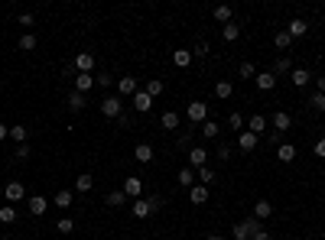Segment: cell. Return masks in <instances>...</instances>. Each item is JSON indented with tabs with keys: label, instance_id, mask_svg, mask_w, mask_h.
Here are the masks:
<instances>
[{
	"label": "cell",
	"instance_id": "681fc988",
	"mask_svg": "<svg viewBox=\"0 0 325 240\" xmlns=\"http://www.w3.org/2000/svg\"><path fill=\"white\" fill-rule=\"evenodd\" d=\"M218 159H231V146H228V143L218 146Z\"/></svg>",
	"mask_w": 325,
	"mask_h": 240
},
{
	"label": "cell",
	"instance_id": "5bb4252c",
	"mask_svg": "<svg viewBox=\"0 0 325 240\" xmlns=\"http://www.w3.org/2000/svg\"><path fill=\"white\" fill-rule=\"evenodd\" d=\"M46 211H49V201L42 198V195H33V198H30V215L42 218V215H46Z\"/></svg>",
	"mask_w": 325,
	"mask_h": 240
},
{
	"label": "cell",
	"instance_id": "f1b7e54d",
	"mask_svg": "<svg viewBox=\"0 0 325 240\" xmlns=\"http://www.w3.org/2000/svg\"><path fill=\"white\" fill-rule=\"evenodd\" d=\"M179 185L182 189H192V185H195V169H179Z\"/></svg>",
	"mask_w": 325,
	"mask_h": 240
},
{
	"label": "cell",
	"instance_id": "7dc6e473",
	"mask_svg": "<svg viewBox=\"0 0 325 240\" xmlns=\"http://www.w3.org/2000/svg\"><path fill=\"white\" fill-rule=\"evenodd\" d=\"M241 78H257V68L251 62H241Z\"/></svg>",
	"mask_w": 325,
	"mask_h": 240
},
{
	"label": "cell",
	"instance_id": "277c9868",
	"mask_svg": "<svg viewBox=\"0 0 325 240\" xmlns=\"http://www.w3.org/2000/svg\"><path fill=\"white\" fill-rule=\"evenodd\" d=\"M75 68H78V75H91L94 72V56H91V52H78V56H75Z\"/></svg>",
	"mask_w": 325,
	"mask_h": 240
},
{
	"label": "cell",
	"instance_id": "91938a15",
	"mask_svg": "<svg viewBox=\"0 0 325 240\" xmlns=\"http://www.w3.org/2000/svg\"><path fill=\"white\" fill-rule=\"evenodd\" d=\"M205 240H224V237H221V234H208Z\"/></svg>",
	"mask_w": 325,
	"mask_h": 240
},
{
	"label": "cell",
	"instance_id": "f6af8a7d",
	"mask_svg": "<svg viewBox=\"0 0 325 240\" xmlns=\"http://www.w3.org/2000/svg\"><path fill=\"white\" fill-rule=\"evenodd\" d=\"M208 56V42H195V49H192V59H205Z\"/></svg>",
	"mask_w": 325,
	"mask_h": 240
},
{
	"label": "cell",
	"instance_id": "f546056e",
	"mask_svg": "<svg viewBox=\"0 0 325 240\" xmlns=\"http://www.w3.org/2000/svg\"><path fill=\"white\" fill-rule=\"evenodd\" d=\"M198 133H202V137H205V140H215L218 133H221V127H218L215 120H205V123H202V130H198Z\"/></svg>",
	"mask_w": 325,
	"mask_h": 240
},
{
	"label": "cell",
	"instance_id": "52a82bcc",
	"mask_svg": "<svg viewBox=\"0 0 325 240\" xmlns=\"http://www.w3.org/2000/svg\"><path fill=\"white\" fill-rule=\"evenodd\" d=\"M189 120H192V123H205V120H208V104L192 101V104H189Z\"/></svg>",
	"mask_w": 325,
	"mask_h": 240
},
{
	"label": "cell",
	"instance_id": "d4e9b609",
	"mask_svg": "<svg viewBox=\"0 0 325 240\" xmlns=\"http://www.w3.org/2000/svg\"><path fill=\"white\" fill-rule=\"evenodd\" d=\"M68 111H72V114H82L85 111V94H78V91H72V94H68Z\"/></svg>",
	"mask_w": 325,
	"mask_h": 240
},
{
	"label": "cell",
	"instance_id": "ffe728a7",
	"mask_svg": "<svg viewBox=\"0 0 325 240\" xmlns=\"http://www.w3.org/2000/svg\"><path fill=\"white\" fill-rule=\"evenodd\" d=\"M134 159H137V163H153V146L150 143H137Z\"/></svg>",
	"mask_w": 325,
	"mask_h": 240
},
{
	"label": "cell",
	"instance_id": "2e32d148",
	"mask_svg": "<svg viewBox=\"0 0 325 240\" xmlns=\"http://www.w3.org/2000/svg\"><path fill=\"white\" fill-rule=\"evenodd\" d=\"M94 88V75H75V88L72 91H78V94H88Z\"/></svg>",
	"mask_w": 325,
	"mask_h": 240
},
{
	"label": "cell",
	"instance_id": "680465c9",
	"mask_svg": "<svg viewBox=\"0 0 325 240\" xmlns=\"http://www.w3.org/2000/svg\"><path fill=\"white\" fill-rule=\"evenodd\" d=\"M319 94H325V78H319Z\"/></svg>",
	"mask_w": 325,
	"mask_h": 240
},
{
	"label": "cell",
	"instance_id": "d590c367",
	"mask_svg": "<svg viewBox=\"0 0 325 240\" xmlns=\"http://www.w3.org/2000/svg\"><path fill=\"white\" fill-rule=\"evenodd\" d=\"M26 137H30V130H26L23 123H16V127H10V140H16V143H26Z\"/></svg>",
	"mask_w": 325,
	"mask_h": 240
},
{
	"label": "cell",
	"instance_id": "8992f818",
	"mask_svg": "<svg viewBox=\"0 0 325 240\" xmlns=\"http://www.w3.org/2000/svg\"><path fill=\"white\" fill-rule=\"evenodd\" d=\"M257 143H260V137H254L251 130H241V133H238V146H241V153H254V149H257Z\"/></svg>",
	"mask_w": 325,
	"mask_h": 240
},
{
	"label": "cell",
	"instance_id": "7a4b0ae2",
	"mask_svg": "<svg viewBox=\"0 0 325 240\" xmlns=\"http://www.w3.org/2000/svg\"><path fill=\"white\" fill-rule=\"evenodd\" d=\"M101 114L108 120H117L120 114H124V101H120V94H108V97H104V101H101Z\"/></svg>",
	"mask_w": 325,
	"mask_h": 240
},
{
	"label": "cell",
	"instance_id": "d6986e66",
	"mask_svg": "<svg viewBox=\"0 0 325 240\" xmlns=\"http://www.w3.org/2000/svg\"><path fill=\"white\" fill-rule=\"evenodd\" d=\"M172 65H176V68H189V65H192V52H189V49H176V52H172Z\"/></svg>",
	"mask_w": 325,
	"mask_h": 240
},
{
	"label": "cell",
	"instance_id": "9f6ffc18",
	"mask_svg": "<svg viewBox=\"0 0 325 240\" xmlns=\"http://www.w3.org/2000/svg\"><path fill=\"white\" fill-rule=\"evenodd\" d=\"M251 240H273V237H270V234H267V230H260V234H254Z\"/></svg>",
	"mask_w": 325,
	"mask_h": 240
},
{
	"label": "cell",
	"instance_id": "9c48e42d",
	"mask_svg": "<svg viewBox=\"0 0 325 240\" xmlns=\"http://www.w3.org/2000/svg\"><path fill=\"white\" fill-rule=\"evenodd\" d=\"M7 201L10 204H16V201H23L26 198V189H23V182H7Z\"/></svg>",
	"mask_w": 325,
	"mask_h": 240
},
{
	"label": "cell",
	"instance_id": "836d02e7",
	"mask_svg": "<svg viewBox=\"0 0 325 240\" xmlns=\"http://www.w3.org/2000/svg\"><path fill=\"white\" fill-rule=\"evenodd\" d=\"M20 49H23V52H33V49H36V33H23V36H20Z\"/></svg>",
	"mask_w": 325,
	"mask_h": 240
},
{
	"label": "cell",
	"instance_id": "d6a6232c",
	"mask_svg": "<svg viewBox=\"0 0 325 240\" xmlns=\"http://www.w3.org/2000/svg\"><path fill=\"white\" fill-rule=\"evenodd\" d=\"M195 179H198L202 185H212V182H215V169H212V166H202L198 172H195Z\"/></svg>",
	"mask_w": 325,
	"mask_h": 240
},
{
	"label": "cell",
	"instance_id": "4fadbf2b",
	"mask_svg": "<svg viewBox=\"0 0 325 240\" xmlns=\"http://www.w3.org/2000/svg\"><path fill=\"white\" fill-rule=\"evenodd\" d=\"M289 127H293V117H289L286 111H277V114H273V130H277V133H286Z\"/></svg>",
	"mask_w": 325,
	"mask_h": 240
},
{
	"label": "cell",
	"instance_id": "e575fe53",
	"mask_svg": "<svg viewBox=\"0 0 325 240\" xmlns=\"http://www.w3.org/2000/svg\"><path fill=\"white\" fill-rule=\"evenodd\" d=\"M228 127H231V130H247V123H244V117H241V114L238 111H231V117H228Z\"/></svg>",
	"mask_w": 325,
	"mask_h": 240
},
{
	"label": "cell",
	"instance_id": "ab89813d",
	"mask_svg": "<svg viewBox=\"0 0 325 240\" xmlns=\"http://www.w3.org/2000/svg\"><path fill=\"white\" fill-rule=\"evenodd\" d=\"M273 46H277V49H289V46H293V39H289V33H286V30L273 36Z\"/></svg>",
	"mask_w": 325,
	"mask_h": 240
},
{
	"label": "cell",
	"instance_id": "816d5d0a",
	"mask_svg": "<svg viewBox=\"0 0 325 240\" xmlns=\"http://www.w3.org/2000/svg\"><path fill=\"white\" fill-rule=\"evenodd\" d=\"M62 75H65V78H72V75H75V62H68V65H62Z\"/></svg>",
	"mask_w": 325,
	"mask_h": 240
},
{
	"label": "cell",
	"instance_id": "74e56055",
	"mask_svg": "<svg viewBox=\"0 0 325 240\" xmlns=\"http://www.w3.org/2000/svg\"><path fill=\"white\" fill-rule=\"evenodd\" d=\"M163 127H166V130H176V127H179V114H176V111H166V114H163Z\"/></svg>",
	"mask_w": 325,
	"mask_h": 240
},
{
	"label": "cell",
	"instance_id": "6125c7cd",
	"mask_svg": "<svg viewBox=\"0 0 325 240\" xmlns=\"http://www.w3.org/2000/svg\"><path fill=\"white\" fill-rule=\"evenodd\" d=\"M4 240H10V237H4Z\"/></svg>",
	"mask_w": 325,
	"mask_h": 240
},
{
	"label": "cell",
	"instance_id": "f5cc1de1",
	"mask_svg": "<svg viewBox=\"0 0 325 240\" xmlns=\"http://www.w3.org/2000/svg\"><path fill=\"white\" fill-rule=\"evenodd\" d=\"M20 26H33V13H20Z\"/></svg>",
	"mask_w": 325,
	"mask_h": 240
},
{
	"label": "cell",
	"instance_id": "ba28073f",
	"mask_svg": "<svg viewBox=\"0 0 325 240\" xmlns=\"http://www.w3.org/2000/svg\"><path fill=\"white\" fill-rule=\"evenodd\" d=\"M202 166H208V153L202 146H192L189 149V169H202Z\"/></svg>",
	"mask_w": 325,
	"mask_h": 240
},
{
	"label": "cell",
	"instance_id": "603a6c76",
	"mask_svg": "<svg viewBox=\"0 0 325 240\" xmlns=\"http://www.w3.org/2000/svg\"><path fill=\"white\" fill-rule=\"evenodd\" d=\"M270 215H273V204H270L267 198H263V201H257V204H254V218H257V221H267Z\"/></svg>",
	"mask_w": 325,
	"mask_h": 240
},
{
	"label": "cell",
	"instance_id": "8d00e7d4",
	"mask_svg": "<svg viewBox=\"0 0 325 240\" xmlns=\"http://www.w3.org/2000/svg\"><path fill=\"white\" fill-rule=\"evenodd\" d=\"M215 20L228 26V23H231V7H224V4H221V7H215Z\"/></svg>",
	"mask_w": 325,
	"mask_h": 240
},
{
	"label": "cell",
	"instance_id": "94428289",
	"mask_svg": "<svg viewBox=\"0 0 325 240\" xmlns=\"http://www.w3.org/2000/svg\"><path fill=\"white\" fill-rule=\"evenodd\" d=\"M241 240H247V237H241Z\"/></svg>",
	"mask_w": 325,
	"mask_h": 240
},
{
	"label": "cell",
	"instance_id": "8fae6325",
	"mask_svg": "<svg viewBox=\"0 0 325 240\" xmlns=\"http://www.w3.org/2000/svg\"><path fill=\"white\" fill-rule=\"evenodd\" d=\"M134 108L140 111V114H150V108H153V97L143 91V88H140V91L134 94Z\"/></svg>",
	"mask_w": 325,
	"mask_h": 240
},
{
	"label": "cell",
	"instance_id": "7bdbcfd3",
	"mask_svg": "<svg viewBox=\"0 0 325 240\" xmlns=\"http://www.w3.org/2000/svg\"><path fill=\"white\" fill-rule=\"evenodd\" d=\"M0 221H4V224H13V221H16V208H0Z\"/></svg>",
	"mask_w": 325,
	"mask_h": 240
},
{
	"label": "cell",
	"instance_id": "1f68e13d",
	"mask_svg": "<svg viewBox=\"0 0 325 240\" xmlns=\"http://www.w3.org/2000/svg\"><path fill=\"white\" fill-rule=\"evenodd\" d=\"M221 36H224L228 42H238V39H241V26H238V23H228L224 30H221Z\"/></svg>",
	"mask_w": 325,
	"mask_h": 240
},
{
	"label": "cell",
	"instance_id": "bcb514c9",
	"mask_svg": "<svg viewBox=\"0 0 325 240\" xmlns=\"http://www.w3.org/2000/svg\"><path fill=\"white\" fill-rule=\"evenodd\" d=\"M146 201H150L153 215H156V211H163V195H146Z\"/></svg>",
	"mask_w": 325,
	"mask_h": 240
},
{
	"label": "cell",
	"instance_id": "5b68a950",
	"mask_svg": "<svg viewBox=\"0 0 325 240\" xmlns=\"http://www.w3.org/2000/svg\"><path fill=\"white\" fill-rule=\"evenodd\" d=\"M130 215H134L137 221H146V218H153V208H150V201H146V198H137L134 204H130Z\"/></svg>",
	"mask_w": 325,
	"mask_h": 240
},
{
	"label": "cell",
	"instance_id": "30bf717a",
	"mask_svg": "<svg viewBox=\"0 0 325 240\" xmlns=\"http://www.w3.org/2000/svg\"><path fill=\"white\" fill-rule=\"evenodd\" d=\"M286 33H289V39H299V36H306V33H309V23H306V20H299V16H296V20H289Z\"/></svg>",
	"mask_w": 325,
	"mask_h": 240
},
{
	"label": "cell",
	"instance_id": "83f0119b",
	"mask_svg": "<svg viewBox=\"0 0 325 240\" xmlns=\"http://www.w3.org/2000/svg\"><path fill=\"white\" fill-rule=\"evenodd\" d=\"M104 201H108V208H124V204H127V195L124 192H108V198H104Z\"/></svg>",
	"mask_w": 325,
	"mask_h": 240
},
{
	"label": "cell",
	"instance_id": "f35d334b",
	"mask_svg": "<svg viewBox=\"0 0 325 240\" xmlns=\"http://www.w3.org/2000/svg\"><path fill=\"white\" fill-rule=\"evenodd\" d=\"M56 208H72V192H56Z\"/></svg>",
	"mask_w": 325,
	"mask_h": 240
},
{
	"label": "cell",
	"instance_id": "6da1fadb",
	"mask_svg": "<svg viewBox=\"0 0 325 240\" xmlns=\"http://www.w3.org/2000/svg\"><path fill=\"white\" fill-rule=\"evenodd\" d=\"M260 230H263V221H257V218H244V221H238V224H234V230H231V234H234V240H241V237H254V234H260Z\"/></svg>",
	"mask_w": 325,
	"mask_h": 240
},
{
	"label": "cell",
	"instance_id": "6f0895ef",
	"mask_svg": "<svg viewBox=\"0 0 325 240\" xmlns=\"http://www.w3.org/2000/svg\"><path fill=\"white\" fill-rule=\"evenodd\" d=\"M10 137V130H7V123H0V140H7Z\"/></svg>",
	"mask_w": 325,
	"mask_h": 240
},
{
	"label": "cell",
	"instance_id": "ee69618b",
	"mask_svg": "<svg viewBox=\"0 0 325 240\" xmlns=\"http://www.w3.org/2000/svg\"><path fill=\"white\" fill-rule=\"evenodd\" d=\"M72 230H75V221H72V218H62V221H59V234H72Z\"/></svg>",
	"mask_w": 325,
	"mask_h": 240
},
{
	"label": "cell",
	"instance_id": "c3c4849f",
	"mask_svg": "<svg viewBox=\"0 0 325 240\" xmlns=\"http://www.w3.org/2000/svg\"><path fill=\"white\" fill-rule=\"evenodd\" d=\"M30 153H33L30 143H20V146H16V159H20V163H23V159H30Z\"/></svg>",
	"mask_w": 325,
	"mask_h": 240
},
{
	"label": "cell",
	"instance_id": "db71d44e",
	"mask_svg": "<svg viewBox=\"0 0 325 240\" xmlns=\"http://www.w3.org/2000/svg\"><path fill=\"white\" fill-rule=\"evenodd\" d=\"M117 127H124V130L130 127V117H127V114H120V117H117Z\"/></svg>",
	"mask_w": 325,
	"mask_h": 240
},
{
	"label": "cell",
	"instance_id": "44dd1931",
	"mask_svg": "<svg viewBox=\"0 0 325 240\" xmlns=\"http://www.w3.org/2000/svg\"><path fill=\"white\" fill-rule=\"evenodd\" d=\"M143 91L150 94V97H160V94L166 91V82H163V78H150V82L143 85Z\"/></svg>",
	"mask_w": 325,
	"mask_h": 240
},
{
	"label": "cell",
	"instance_id": "9a60e30c",
	"mask_svg": "<svg viewBox=\"0 0 325 240\" xmlns=\"http://www.w3.org/2000/svg\"><path fill=\"white\" fill-rule=\"evenodd\" d=\"M254 85H257L260 91H270V88L277 85V75H273V72H257V78H254Z\"/></svg>",
	"mask_w": 325,
	"mask_h": 240
},
{
	"label": "cell",
	"instance_id": "4316f807",
	"mask_svg": "<svg viewBox=\"0 0 325 240\" xmlns=\"http://www.w3.org/2000/svg\"><path fill=\"white\" fill-rule=\"evenodd\" d=\"M91 189H94V179H91V175H88V172H82V175H78V179H75V192L88 195Z\"/></svg>",
	"mask_w": 325,
	"mask_h": 240
},
{
	"label": "cell",
	"instance_id": "ac0fdd59",
	"mask_svg": "<svg viewBox=\"0 0 325 240\" xmlns=\"http://www.w3.org/2000/svg\"><path fill=\"white\" fill-rule=\"evenodd\" d=\"M189 201L192 204H205L208 201V185H192V189H189Z\"/></svg>",
	"mask_w": 325,
	"mask_h": 240
},
{
	"label": "cell",
	"instance_id": "e0dca14e",
	"mask_svg": "<svg viewBox=\"0 0 325 240\" xmlns=\"http://www.w3.org/2000/svg\"><path fill=\"white\" fill-rule=\"evenodd\" d=\"M117 91H120V94H137V91H140L137 78H130V75H124V78H117Z\"/></svg>",
	"mask_w": 325,
	"mask_h": 240
},
{
	"label": "cell",
	"instance_id": "7c38bea8",
	"mask_svg": "<svg viewBox=\"0 0 325 240\" xmlns=\"http://www.w3.org/2000/svg\"><path fill=\"white\" fill-rule=\"evenodd\" d=\"M247 130L254 133V137H263V133H267V117H263V114H254V117L247 120Z\"/></svg>",
	"mask_w": 325,
	"mask_h": 240
},
{
	"label": "cell",
	"instance_id": "11a10c76",
	"mask_svg": "<svg viewBox=\"0 0 325 240\" xmlns=\"http://www.w3.org/2000/svg\"><path fill=\"white\" fill-rule=\"evenodd\" d=\"M315 156H325V137L319 140V143H315Z\"/></svg>",
	"mask_w": 325,
	"mask_h": 240
},
{
	"label": "cell",
	"instance_id": "cb8c5ba5",
	"mask_svg": "<svg viewBox=\"0 0 325 240\" xmlns=\"http://www.w3.org/2000/svg\"><path fill=\"white\" fill-rule=\"evenodd\" d=\"M289 78H293V85H296V88H306V85L312 82V75L306 72V68H293V72H289Z\"/></svg>",
	"mask_w": 325,
	"mask_h": 240
},
{
	"label": "cell",
	"instance_id": "b9f144b4",
	"mask_svg": "<svg viewBox=\"0 0 325 240\" xmlns=\"http://www.w3.org/2000/svg\"><path fill=\"white\" fill-rule=\"evenodd\" d=\"M111 82H117V78H111L108 72H101V75H94V88H104V91H108V88H111Z\"/></svg>",
	"mask_w": 325,
	"mask_h": 240
},
{
	"label": "cell",
	"instance_id": "60d3db41",
	"mask_svg": "<svg viewBox=\"0 0 325 240\" xmlns=\"http://www.w3.org/2000/svg\"><path fill=\"white\" fill-rule=\"evenodd\" d=\"M309 108H312V111H319V114H325V94L315 91V94L309 97Z\"/></svg>",
	"mask_w": 325,
	"mask_h": 240
},
{
	"label": "cell",
	"instance_id": "4dcf8cb0",
	"mask_svg": "<svg viewBox=\"0 0 325 240\" xmlns=\"http://www.w3.org/2000/svg\"><path fill=\"white\" fill-rule=\"evenodd\" d=\"M289 72H293V62H289L286 56H280L273 62V75H289Z\"/></svg>",
	"mask_w": 325,
	"mask_h": 240
},
{
	"label": "cell",
	"instance_id": "7402d4cb",
	"mask_svg": "<svg viewBox=\"0 0 325 240\" xmlns=\"http://www.w3.org/2000/svg\"><path fill=\"white\" fill-rule=\"evenodd\" d=\"M231 94H234V85L231 82H224V78H221V82H215V97H218V101H228Z\"/></svg>",
	"mask_w": 325,
	"mask_h": 240
},
{
	"label": "cell",
	"instance_id": "484cf974",
	"mask_svg": "<svg viewBox=\"0 0 325 240\" xmlns=\"http://www.w3.org/2000/svg\"><path fill=\"white\" fill-rule=\"evenodd\" d=\"M277 159H280V163H293V159H296V146L280 143V146H277Z\"/></svg>",
	"mask_w": 325,
	"mask_h": 240
},
{
	"label": "cell",
	"instance_id": "3957f363",
	"mask_svg": "<svg viewBox=\"0 0 325 240\" xmlns=\"http://www.w3.org/2000/svg\"><path fill=\"white\" fill-rule=\"evenodd\" d=\"M120 192L127 195V198H143V179H140V175H127L124 179V185H120Z\"/></svg>",
	"mask_w": 325,
	"mask_h": 240
},
{
	"label": "cell",
	"instance_id": "f907efd6",
	"mask_svg": "<svg viewBox=\"0 0 325 240\" xmlns=\"http://www.w3.org/2000/svg\"><path fill=\"white\" fill-rule=\"evenodd\" d=\"M189 143H192V130H189V133H182V137H179V146H182V149H186Z\"/></svg>",
	"mask_w": 325,
	"mask_h": 240
}]
</instances>
